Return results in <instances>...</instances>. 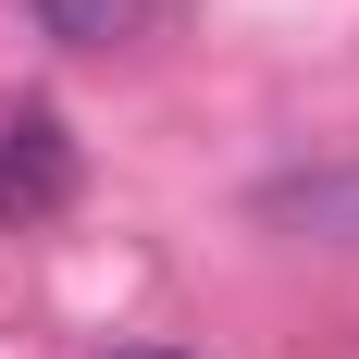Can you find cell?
<instances>
[{
  "instance_id": "3957f363",
  "label": "cell",
  "mask_w": 359,
  "mask_h": 359,
  "mask_svg": "<svg viewBox=\"0 0 359 359\" xmlns=\"http://www.w3.org/2000/svg\"><path fill=\"white\" fill-rule=\"evenodd\" d=\"M149 13H161V0H37V25L62 37V50H124Z\"/></svg>"
},
{
  "instance_id": "7a4b0ae2",
  "label": "cell",
  "mask_w": 359,
  "mask_h": 359,
  "mask_svg": "<svg viewBox=\"0 0 359 359\" xmlns=\"http://www.w3.org/2000/svg\"><path fill=\"white\" fill-rule=\"evenodd\" d=\"M273 236H297V248H359V149L347 161H297V174H273L248 198Z\"/></svg>"
},
{
  "instance_id": "6da1fadb",
  "label": "cell",
  "mask_w": 359,
  "mask_h": 359,
  "mask_svg": "<svg viewBox=\"0 0 359 359\" xmlns=\"http://www.w3.org/2000/svg\"><path fill=\"white\" fill-rule=\"evenodd\" d=\"M74 198V137H62V111H0V223H50Z\"/></svg>"
},
{
  "instance_id": "277c9868",
  "label": "cell",
  "mask_w": 359,
  "mask_h": 359,
  "mask_svg": "<svg viewBox=\"0 0 359 359\" xmlns=\"http://www.w3.org/2000/svg\"><path fill=\"white\" fill-rule=\"evenodd\" d=\"M100 359H198V347H161V334H137V347H100Z\"/></svg>"
}]
</instances>
